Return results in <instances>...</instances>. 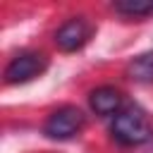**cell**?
<instances>
[{"mask_svg": "<svg viewBox=\"0 0 153 153\" xmlns=\"http://www.w3.org/2000/svg\"><path fill=\"white\" fill-rule=\"evenodd\" d=\"M110 131H112V139L122 146H141L153 134L146 115L136 108H127V110L117 112L115 120H112Z\"/></svg>", "mask_w": 153, "mask_h": 153, "instance_id": "1", "label": "cell"}, {"mask_svg": "<svg viewBox=\"0 0 153 153\" xmlns=\"http://www.w3.org/2000/svg\"><path fill=\"white\" fill-rule=\"evenodd\" d=\"M84 120L86 117H84V112L79 108L62 105L55 112H50V117L43 124V134L48 139H55V141H67V139L79 134V129L84 127Z\"/></svg>", "mask_w": 153, "mask_h": 153, "instance_id": "2", "label": "cell"}, {"mask_svg": "<svg viewBox=\"0 0 153 153\" xmlns=\"http://www.w3.org/2000/svg\"><path fill=\"white\" fill-rule=\"evenodd\" d=\"M48 67V57L43 53H19L10 60L5 67V81L7 84H26L36 76H41Z\"/></svg>", "mask_w": 153, "mask_h": 153, "instance_id": "3", "label": "cell"}, {"mask_svg": "<svg viewBox=\"0 0 153 153\" xmlns=\"http://www.w3.org/2000/svg\"><path fill=\"white\" fill-rule=\"evenodd\" d=\"M93 33V26L86 22V17H72L55 31V45L62 53H74L79 50Z\"/></svg>", "mask_w": 153, "mask_h": 153, "instance_id": "4", "label": "cell"}, {"mask_svg": "<svg viewBox=\"0 0 153 153\" xmlns=\"http://www.w3.org/2000/svg\"><path fill=\"white\" fill-rule=\"evenodd\" d=\"M88 105L96 115L108 117V115H117L122 112V93L115 86H98L91 91L88 96Z\"/></svg>", "mask_w": 153, "mask_h": 153, "instance_id": "5", "label": "cell"}, {"mask_svg": "<svg viewBox=\"0 0 153 153\" xmlns=\"http://www.w3.org/2000/svg\"><path fill=\"white\" fill-rule=\"evenodd\" d=\"M129 76L134 81H153V53H143L129 62Z\"/></svg>", "mask_w": 153, "mask_h": 153, "instance_id": "6", "label": "cell"}, {"mask_svg": "<svg viewBox=\"0 0 153 153\" xmlns=\"http://www.w3.org/2000/svg\"><path fill=\"white\" fill-rule=\"evenodd\" d=\"M115 12L127 14V17H146L153 12V2H143V0H122L112 5Z\"/></svg>", "mask_w": 153, "mask_h": 153, "instance_id": "7", "label": "cell"}]
</instances>
